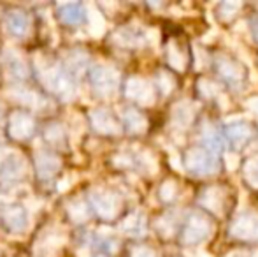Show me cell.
<instances>
[{
    "instance_id": "1",
    "label": "cell",
    "mask_w": 258,
    "mask_h": 257,
    "mask_svg": "<svg viewBox=\"0 0 258 257\" xmlns=\"http://www.w3.org/2000/svg\"><path fill=\"white\" fill-rule=\"evenodd\" d=\"M44 85L51 90L53 93H56L58 97H61L63 100H69L74 95V85H72V78L67 74V71L60 67H51L44 69L41 74Z\"/></svg>"
},
{
    "instance_id": "2",
    "label": "cell",
    "mask_w": 258,
    "mask_h": 257,
    "mask_svg": "<svg viewBox=\"0 0 258 257\" xmlns=\"http://www.w3.org/2000/svg\"><path fill=\"white\" fill-rule=\"evenodd\" d=\"M90 81H92L93 88L97 90L102 95H111L118 88L119 76L109 65H95V67L90 71Z\"/></svg>"
},
{
    "instance_id": "3",
    "label": "cell",
    "mask_w": 258,
    "mask_h": 257,
    "mask_svg": "<svg viewBox=\"0 0 258 257\" xmlns=\"http://www.w3.org/2000/svg\"><path fill=\"white\" fill-rule=\"evenodd\" d=\"M93 210L97 212V215L102 217L105 220H111L116 217V213L119 212V199L118 195L105 192V190H95L90 195Z\"/></svg>"
},
{
    "instance_id": "4",
    "label": "cell",
    "mask_w": 258,
    "mask_h": 257,
    "mask_svg": "<svg viewBox=\"0 0 258 257\" xmlns=\"http://www.w3.org/2000/svg\"><path fill=\"white\" fill-rule=\"evenodd\" d=\"M0 219H2L4 226L11 231V233H23L28 226V215L21 206L16 204H2L0 206Z\"/></svg>"
},
{
    "instance_id": "5",
    "label": "cell",
    "mask_w": 258,
    "mask_h": 257,
    "mask_svg": "<svg viewBox=\"0 0 258 257\" xmlns=\"http://www.w3.org/2000/svg\"><path fill=\"white\" fill-rule=\"evenodd\" d=\"M186 166L194 175L199 176H207L213 175L216 171V159L206 150H191L186 155Z\"/></svg>"
},
{
    "instance_id": "6",
    "label": "cell",
    "mask_w": 258,
    "mask_h": 257,
    "mask_svg": "<svg viewBox=\"0 0 258 257\" xmlns=\"http://www.w3.org/2000/svg\"><path fill=\"white\" fill-rule=\"evenodd\" d=\"M211 234V222L201 213H194V215L188 219V224L184 227L183 233V241L188 245L201 243L202 240H206Z\"/></svg>"
},
{
    "instance_id": "7",
    "label": "cell",
    "mask_w": 258,
    "mask_h": 257,
    "mask_svg": "<svg viewBox=\"0 0 258 257\" xmlns=\"http://www.w3.org/2000/svg\"><path fill=\"white\" fill-rule=\"evenodd\" d=\"M125 93H126L128 99L137 100V102L143 104V106H150V104H153V99H155L151 85L141 78H130L128 81H126Z\"/></svg>"
},
{
    "instance_id": "8",
    "label": "cell",
    "mask_w": 258,
    "mask_h": 257,
    "mask_svg": "<svg viewBox=\"0 0 258 257\" xmlns=\"http://www.w3.org/2000/svg\"><path fill=\"white\" fill-rule=\"evenodd\" d=\"M230 234L239 240H258V217L251 213L239 217L232 224Z\"/></svg>"
},
{
    "instance_id": "9",
    "label": "cell",
    "mask_w": 258,
    "mask_h": 257,
    "mask_svg": "<svg viewBox=\"0 0 258 257\" xmlns=\"http://www.w3.org/2000/svg\"><path fill=\"white\" fill-rule=\"evenodd\" d=\"M35 130V124H34V118L27 113H14L11 117L9 122V134L11 137L18 141H25L34 134Z\"/></svg>"
},
{
    "instance_id": "10",
    "label": "cell",
    "mask_w": 258,
    "mask_h": 257,
    "mask_svg": "<svg viewBox=\"0 0 258 257\" xmlns=\"http://www.w3.org/2000/svg\"><path fill=\"white\" fill-rule=\"evenodd\" d=\"M25 175V161L18 153L2 157L0 162V178L6 182H18Z\"/></svg>"
},
{
    "instance_id": "11",
    "label": "cell",
    "mask_w": 258,
    "mask_h": 257,
    "mask_svg": "<svg viewBox=\"0 0 258 257\" xmlns=\"http://www.w3.org/2000/svg\"><path fill=\"white\" fill-rule=\"evenodd\" d=\"M2 64L6 65L9 74H13L14 78H18V79L28 78V65L23 60V57L14 52V49H6V52L2 53Z\"/></svg>"
},
{
    "instance_id": "12",
    "label": "cell",
    "mask_w": 258,
    "mask_h": 257,
    "mask_svg": "<svg viewBox=\"0 0 258 257\" xmlns=\"http://www.w3.org/2000/svg\"><path fill=\"white\" fill-rule=\"evenodd\" d=\"M90 120H92V125L95 127L97 132L100 134H118L119 132V127L116 124V120L112 118V115L105 110H95L92 111L90 115Z\"/></svg>"
},
{
    "instance_id": "13",
    "label": "cell",
    "mask_w": 258,
    "mask_h": 257,
    "mask_svg": "<svg viewBox=\"0 0 258 257\" xmlns=\"http://www.w3.org/2000/svg\"><path fill=\"white\" fill-rule=\"evenodd\" d=\"M58 14H60V20L65 25H79L86 20V9L81 4H61L58 7Z\"/></svg>"
},
{
    "instance_id": "14",
    "label": "cell",
    "mask_w": 258,
    "mask_h": 257,
    "mask_svg": "<svg viewBox=\"0 0 258 257\" xmlns=\"http://www.w3.org/2000/svg\"><path fill=\"white\" fill-rule=\"evenodd\" d=\"M35 166H37V175L41 180H49L54 176V173L60 168V159L54 157L53 153H39L35 157Z\"/></svg>"
},
{
    "instance_id": "15",
    "label": "cell",
    "mask_w": 258,
    "mask_h": 257,
    "mask_svg": "<svg viewBox=\"0 0 258 257\" xmlns=\"http://www.w3.org/2000/svg\"><path fill=\"white\" fill-rule=\"evenodd\" d=\"M7 30L14 37H25L28 32V18L21 11H11L6 18Z\"/></svg>"
},
{
    "instance_id": "16",
    "label": "cell",
    "mask_w": 258,
    "mask_h": 257,
    "mask_svg": "<svg viewBox=\"0 0 258 257\" xmlns=\"http://www.w3.org/2000/svg\"><path fill=\"white\" fill-rule=\"evenodd\" d=\"M218 72H220L221 78L227 79L232 85H239L242 81V71L232 60L225 59V57L218 59Z\"/></svg>"
},
{
    "instance_id": "17",
    "label": "cell",
    "mask_w": 258,
    "mask_h": 257,
    "mask_svg": "<svg viewBox=\"0 0 258 257\" xmlns=\"http://www.w3.org/2000/svg\"><path fill=\"white\" fill-rule=\"evenodd\" d=\"M121 229L123 233L132 234V236H141V234L146 231V219H144L143 213L136 212L132 215H128L125 220L121 222Z\"/></svg>"
},
{
    "instance_id": "18",
    "label": "cell",
    "mask_w": 258,
    "mask_h": 257,
    "mask_svg": "<svg viewBox=\"0 0 258 257\" xmlns=\"http://www.w3.org/2000/svg\"><path fill=\"white\" fill-rule=\"evenodd\" d=\"M201 204L214 213H221L223 208V192L216 187H209L201 197Z\"/></svg>"
},
{
    "instance_id": "19",
    "label": "cell",
    "mask_w": 258,
    "mask_h": 257,
    "mask_svg": "<svg viewBox=\"0 0 258 257\" xmlns=\"http://www.w3.org/2000/svg\"><path fill=\"white\" fill-rule=\"evenodd\" d=\"M86 18H88V25H90V34L93 37H100L105 32V21L102 18V14L99 13L95 6H88L86 7Z\"/></svg>"
},
{
    "instance_id": "20",
    "label": "cell",
    "mask_w": 258,
    "mask_h": 257,
    "mask_svg": "<svg viewBox=\"0 0 258 257\" xmlns=\"http://www.w3.org/2000/svg\"><path fill=\"white\" fill-rule=\"evenodd\" d=\"M172 120L176 125H179L181 129H184L186 125H190V122L194 120V110L188 102H181L174 108L172 111Z\"/></svg>"
},
{
    "instance_id": "21",
    "label": "cell",
    "mask_w": 258,
    "mask_h": 257,
    "mask_svg": "<svg viewBox=\"0 0 258 257\" xmlns=\"http://www.w3.org/2000/svg\"><path fill=\"white\" fill-rule=\"evenodd\" d=\"M123 120H125V125L130 132L139 134V132H144V130H146V118H144L141 113H137V111L126 110L125 115H123Z\"/></svg>"
},
{
    "instance_id": "22",
    "label": "cell",
    "mask_w": 258,
    "mask_h": 257,
    "mask_svg": "<svg viewBox=\"0 0 258 257\" xmlns=\"http://www.w3.org/2000/svg\"><path fill=\"white\" fill-rule=\"evenodd\" d=\"M228 132V137L232 139V143L235 144V146H241V144H244L246 141H248L249 134H251V130L246 124H232L230 127L227 129Z\"/></svg>"
},
{
    "instance_id": "23",
    "label": "cell",
    "mask_w": 258,
    "mask_h": 257,
    "mask_svg": "<svg viewBox=\"0 0 258 257\" xmlns=\"http://www.w3.org/2000/svg\"><path fill=\"white\" fill-rule=\"evenodd\" d=\"M86 62H88V55L83 52H74L71 57H69V62H67V74H74V76H79L83 71L86 69Z\"/></svg>"
},
{
    "instance_id": "24",
    "label": "cell",
    "mask_w": 258,
    "mask_h": 257,
    "mask_svg": "<svg viewBox=\"0 0 258 257\" xmlns=\"http://www.w3.org/2000/svg\"><path fill=\"white\" fill-rule=\"evenodd\" d=\"M114 41L118 42V44H121V46H137V44H141L143 37H141V35H137L132 28L125 27V28H121V30H118L114 34Z\"/></svg>"
},
{
    "instance_id": "25",
    "label": "cell",
    "mask_w": 258,
    "mask_h": 257,
    "mask_svg": "<svg viewBox=\"0 0 258 257\" xmlns=\"http://www.w3.org/2000/svg\"><path fill=\"white\" fill-rule=\"evenodd\" d=\"M202 139H204L206 146L213 151H220L225 148V143H223V139H221V136L211 127L204 129V132H202Z\"/></svg>"
},
{
    "instance_id": "26",
    "label": "cell",
    "mask_w": 258,
    "mask_h": 257,
    "mask_svg": "<svg viewBox=\"0 0 258 257\" xmlns=\"http://www.w3.org/2000/svg\"><path fill=\"white\" fill-rule=\"evenodd\" d=\"M69 217L78 224L85 222V220H88V217H90L88 206H86L83 201H74L71 206H69Z\"/></svg>"
},
{
    "instance_id": "27",
    "label": "cell",
    "mask_w": 258,
    "mask_h": 257,
    "mask_svg": "<svg viewBox=\"0 0 258 257\" xmlns=\"http://www.w3.org/2000/svg\"><path fill=\"white\" fill-rule=\"evenodd\" d=\"M14 97H16L18 100H21V102L28 104L30 108H41L42 106V99L35 92H28V90H18V92L14 93Z\"/></svg>"
},
{
    "instance_id": "28",
    "label": "cell",
    "mask_w": 258,
    "mask_h": 257,
    "mask_svg": "<svg viewBox=\"0 0 258 257\" xmlns=\"http://www.w3.org/2000/svg\"><path fill=\"white\" fill-rule=\"evenodd\" d=\"M244 176L248 180V183H251L253 187H258V157H253L246 162Z\"/></svg>"
},
{
    "instance_id": "29",
    "label": "cell",
    "mask_w": 258,
    "mask_h": 257,
    "mask_svg": "<svg viewBox=\"0 0 258 257\" xmlns=\"http://www.w3.org/2000/svg\"><path fill=\"white\" fill-rule=\"evenodd\" d=\"M169 62L174 69L183 71L184 69V57L179 49L176 48V44H169Z\"/></svg>"
},
{
    "instance_id": "30",
    "label": "cell",
    "mask_w": 258,
    "mask_h": 257,
    "mask_svg": "<svg viewBox=\"0 0 258 257\" xmlns=\"http://www.w3.org/2000/svg\"><path fill=\"white\" fill-rule=\"evenodd\" d=\"M174 195H176V183L174 182H165L160 189V197L163 201H172Z\"/></svg>"
},
{
    "instance_id": "31",
    "label": "cell",
    "mask_w": 258,
    "mask_h": 257,
    "mask_svg": "<svg viewBox=\"0 0 258 257\" xmlns=\"http://www.w3.org/2000/svg\"><path fill=\"white\" fill-rule=\"evenodd\" d=\"M158 83H160V88H162L163 95H169V93L172 92L174 81H172V78L167 74V72H162V74L158 76Z\"/></svg>"
},
{
    "instance_id": "32",
    "label": "cell",
    "mask_w": 258,
    "mask_h": 257,
    "mask_svg": "<svg viewBox=\"0 0 258 257\" xmlns=\"http://www.w3.org/2000/svg\"><path fill=\"white\" fill-rule=\"evenodd\" d=\"M241 7V4L239 2H223L220 6V13H221V18H225V20H228V18L232 16V14H235V11Z\"/></svg>"
},
{
    "instance_id": "33",
    "label": "cell",
    "mask_w": 258,
    "mask_h": 257,
    "mask_svg": "<svg viewBox=\"0 0 258 257\" xmlns=\"http://www.w3.org/2000/svg\"><path fill=\"white\" fill-rule=\"evenodd\" d=\"M46 137H48V141H51V143H58V141L63 139V132H61L60 125H51V127L46 130Z\"/></svg>"
},
{
    "instance_id": "34",
    "label": "cell",
    "mask_w": 258,
    "mask_h": 257,
    "mask_svg": "<svg viewBox=\"0 0 258 257\" xmlns=\"http://www.w3.org/2000/svg\"><path fill=\"white\" fill-rule=\"evenodd\" d=\"M132 257H156V255H155V252L151 250V248H148V247H137V248H134Z\"/></svg>"
},
{
    "instance_id": "35",
    "label": "cell",
    "mask_w": 258,
    "mask_h": 257,
    "mask_svg": "<svg viewBox=\"0 0 258 257\" xmlns=\"http://www.w3.org/2000/svg\"><path fill=\"white\" fill-rule=\"evenodd\" d=\"M201 92L204 93V95H213V93L218 92V88L209 81H201Z\"/></svg>"
},
{
    "instance_id": "36",
    "label": "cell",
    "mask_w": 258,
    "mask_h": 257,
    "mask_svg": "<svg viewBox=\"0 0 258 257\" xmlns=\"http://www.w3.org/2000/svg\"><path fill=\"white\" fill-rule=\"evenodd\" d=\"M225 162H227V169H235L237 168V164H239V159H237V155H232V153H227L225 155Z\"/></svg>"
},
{
    "instance_id": "37",
    "label": "cell",
    "mask_w": 258,
    "mask_h": 257,
    "mask_svg": "<svg viewBox=\"0 0 258 257\" xmlns=\"http://www.w3.org/2000/svg\"><path fill=\"white\" fill-rule=\"evenodd\" d=\"M246 106H248V110H251L253 113L258 115V97H253V99H249L248 102H246Z\"/></svg>"
},
{
    "instance_id": "38",
    "label": "cell",
    "mask_w": 258,
    "mask_h": 257,
    "mask_svg": "<svg viewBox=\"0 0 258 257\" xmlns=\"http://www.w3.org/2000/svg\"><path fill=\"white\" fill-rule=\"evenodd\" d=\"M146 35H148V39H150V42H153V44L158 42V32H156L155 28H150Z\"/></svg>"
},
{
    "instance_id": "39",
    "label": "cell",
    "mask_w": 258,
    "mask_h": 257,
    "mask_svg": "<svg viewBox=\"0 0 258 257\" xmlns=\"http://www.w3.org/2000/svg\"><path fill=\"white\" fill-rule=\"evenodd\" d=\"M251 32H253V37L258 41V16L251 20Z\"/></svg>"
},
{
    "instance_id": "40",
    "label": "cell",
    "mask_w": 258,
    "mask_h": 257,
    "mask_svg": "<svg viewBox=\"0 0 258 257\" xmlns=\"http://www.w3.org/2000/svg\"><path fill=\"white\" fill-rule=\"evenodd\" d=\"M67 187H69V180H63V182H61V185L58 187V189H60V190H65Z\"/></svg>"
},
{
    "instance_id": "41",
    "label": "cell",
    "mask_w": 258,
    "mask_h": 257,
    "mask_svg": "<svg viewBox=\"0 0 258 257\" xmlns=\"http://www.w3.org/2000/svg\"><path fill=\"white\" fill-rule=\"evenodd\" d=\"M170 161H172V166H174V168H177V169H179V161H177L176 157H172V159H170Z\"/></svg>"
},
{
    "instance_id": "42",
    "label": "cell",
    "mask_w": 258,
    "mask_h": 257,
    "mask_svg": "<svg viewBox=\"0 0 258 257\" xmlns=\"http://www.w3.org/2000/svg\"><path fill=\"white\" fill-rule=\"evenodd\" d=\"M197 257H211L209 254H206V252H201V254H199Z\"/></svg>"
},
{
    "instance_id": "43",
    "label": "cell",
    "mask_w": 258,
    "mask_h": 257,
    "mask_svg": "<svg viewBox=\"0 0 258 257\" xmlns=\"http://www.w3.org/2000/svg\"><path fill=\"white\" fill-rule=\"evenodd\" d=\"M253 257H258V252H255V254H253Z\"/></svg>"
},
{
    "instance_id": "44",
    "label": "cell",
    "mask_w": 258,
    "mask_h": 257,
    "mask_svg": "<svg viewBox=\"0 0 258 257\" xmlns=\"http://www.w3.org/2000/svg\"><path fill=\"white\" fill-rule=\"evenodd\" d=\"M0 117H2V110H0Z\"/></svg>"
},
{
    "instance_id": "45",
    "label": "cell",
    "mask_w": 258,
    "mask_h": 257,
    "mask_svg": "<svg viewBox=\"0 0 258 257\" xmlns=\"http://www.w3.org/2000/svg\"><path fill=\"white\" fill-rule=\"evenodd\" d=\"M99 257H104V255H99Z\"/></svg>"
}]
</instances>
